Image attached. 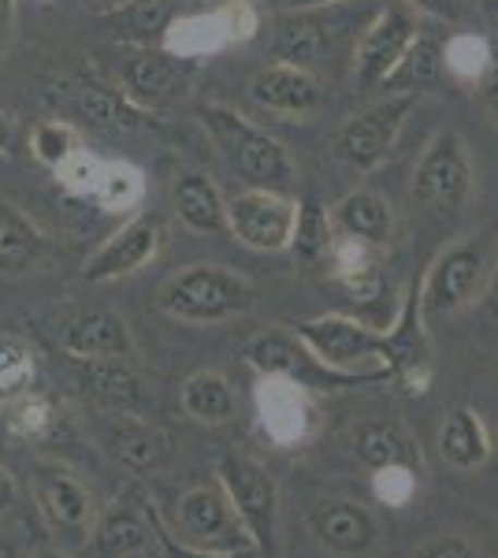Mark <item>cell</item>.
<instances>
[{
    "label": "cell",
    "instance_id": "25",
    "mask_svg": "<svg viewBox=\"0 0 498 558\" xmlns=\"http://www.w3.org/2000/svg\"><path fill=\"white\" fill-rule=\"evenodd\" d=\"M439 454L450 470L476 473L491 458V432H487L484 417L473 407H458L447 413L439 428Z\"/></svg>",
    "mask_w": 498,
    "mask_h": 558
},
{
    "label": "cell",
    "instance_id": "6",
    "mask_svg": "<svg viewBox=\"0 0 498 558\" xmlns=\"http://www.w3.org/2000/svg\"><path fill=\"white\" fill-rule=\"evenodd\" d=\"M297 231V202L283 191L246 186L228 197V235L253 254H287Z\"/></svg>",
    "mask_w": 498,
    "mask_h": 558
},
{
    "label": "cell",
    "instance_id": "14",
    "mask_svg": "<svg viewBox=\"0 0 498 558\" xmlns=\"http://www.w3.org/2000/svg\"><path fill=\"white\" fill-rule=\"evenodd\" d=\"M60 347L75 362H101V357L126 362V357H134L131 328L112 310H86L78 317H71L60 331Z\"/></svg>",
    "mask_w": 498,
    "mask_h": 558
},
{
    "label": "cell",
    "instance_id": "49",
    "mask_svg": "<svg viewBox=\"0 0 498 558\" xmlns=\"http://www.w3.org/2000/svg\"><path fill=\"white\" fill-rule=\"evenodd\" d=\"M94 12H101V15H116V12H123V8H134V4H146V0H86Z\"/></svg>",
    "mask_w": 498,
    "mask_h": 558
},
{
    "label": "cell",
    "instance_id": "23",
    "mask_svg": "<svg viewBox=\"0 0 498 558\" xmlns=\"http://www.w3.org/2000/svg\"><path fill=\"white\" fill-rule=\"evenodd\" d=\"M246 362L257 368V376H291V380L313 387V376L328 384H339L335 376L324 373L313 362V354L294 339V331H265V336L250 339L246 347Z\"/></svg>",
    "mask_w": 498,
    "mask_h": 558
},
{
    "label": "cell",
    "instance_id": "13",
    "mask_svg": "<svg viewBox=\"0 0 498 558\" xmlns=\"http://www.w3.org/2000/svg\"><path fill=\"white\" fill-rule=\"evenodd\" d=\"M190 68L194 64L171 57L160 45H153V49L149 45H138L123 64V94L149 112V108L171 101V97L183 89V83L190 78Z\"/></svg>",
    "mask_w": 498,
    "mask_h": 558
},
{
    "label": "cell",
    "instance_id": "10",
    "mask_svg": "<svg viewBox=\"0 0 498 558\" xmlns=\"http://www.w3.org/2000/svg\"><path fill=\"white\" fill-rule=\"evenodd\" d=\"M413 105L416 94H391L387 101L368 108V112L353 116L347 128L339 131V142H335V153H339L342 165H350L353 172H373L379 160L394 149Z\"/></svg>",
    "mask_w": 498,
    "mask_h": 558
},
{
    "label": "cell",
    "instance_id": "50",
    "mask_svg": "<svg viewBox=\"0 0 498 558\" xmlns=\"http://www.w3.org/2000/svg\"><path fill=\"white\" fill-rule=\"evenodd\" d=\"M479 302H484V313H487V320H491V324H498V272H495V279H491V283H487V291H484V299H479Z\"/></svg>",
    "mask_w": 498,
    "mask_h": 558
},
{
    "label": "cell",
    "instance_id": "20",
    "mask_svg": "<svg viewBox=\"0 0 498 558\" xmlns=\"http://www.w3.org/2000/svg\"><path fill=\"white\" fill-rule=\"evenodd\" d=\"M331 23L324 20L320 4H313L309 12H291L276 20V38H271V52L279 64L294 68H316L324 60V52L331 49Z\"/></svg>",
    "mask_w": 498,
    "mask_h": 558
},
{
    "label": "cell",
    "instance_id": "53",
    "mask_svg": "<svg viewBox=\"0 0 498 558\" xmlns=\"http://www.w3.org/2000/svg\"><path fill=\"white\" fill-rule=\"evenodd\" d=\"M297 4H305V8H313V4H339V0H297Z\"/></svg>",
    "mask_w": 498,
    "mask_h": 558
},
{
    "label": "cell",
    "instance_id": "41",
    "mask_svg": "<svg viewBox=\"0 0 498 558\" xmlns=\"http://www.w3.org/2000/svg\"><path fill=\"white\" fill-rule=\"evenodd\" d=\"M101 168H105V160H97V157H89V153L78 149L57 175L71 194L94 197V186H97V179H101Z\"/></svg>",
    "mask_w": 498,
    "mask_h": 558
},
{
    "label": "cell",
    "instance_id": "15",
    "mask_svg": "<svg viewBox=\"0 0 498 558\" xmlns=\"http://www.w3.org/2000/svg\"><path fill=\"white\" fill-rule=\"evenodd\" d=\"M313 533L331 555L361 558L379 544V521L368 507L350 499L316 502L313 510Z\"/></svg>",
    "mask_w": 498,
    "mask_h": 558
},
{
    "label": "cell",
    "instance_id": "52",
    "mask_svg": "<svg viewBox=\"0 0 498 558\" xmlns=\"http://www.w3.org/2000/svg\"><path fill=\"white\" fill-rule=\"evenodd\" d=\"M31 558H71V555L60 551V547H41V551H34Z\"/></svg>",
    "mask_w": 498,
    "mask_h": 558
},
{
    "label": "cell",
    "instance_id": "4",
    "mask_svg": "<svg viewBox=\"0 0 498 558\" xmlns=\"http://www.w3.org/2000/svg\"><path fill=\"white\" fill-rule=\"evenodd\" d=\"M160 310L183 324L239 320L257 305V287L223 265H190L160 287Z\"/></svg>",
    "mask_w": 498,
    "mask_h": 558
},
{
    "label": "cell",
    "instance_id": "32",
    "mask_svg": "<svg viewBox=\"0 0 498 558\" xmlns=\"http://www.w3.org/2000/svg\"><path fill=\"white\" fill-rule=\"evenodd\" d=\"M442 75V45H436L424 34H416L413 45L405 49L402 64L394 68V75L387 78V89H398V94H421L424 86L439 83Z\"/></svg>",
    "mask_w": 498,
    "mask_h": 558
},
{
    "label": "cell",
    "instance_id": "38",
    "mask_svg": "<svg viewBox=\"0 0 498 558\" xmlns=\"http://www.w3.org/2000/svg\"><path fill=\"white\" fill-rule=\"evenodd\" d=\"M175 4L171 0H146V4H134V8H123V12H116V23L123 26L126 38L149 45V38H165L168 23L175 20Z\"/></svg>",
    "mask_w": 498,
    "mask_h": 558
},
{
    "label": "cell",
    "instance_id": "51",
    "mask_svg": "<svg viewBox=\"0 0 498 558\" xmlns=\"http://www.w3.org/2000/svg\"><path fill=\"white\" fill-rule=\"evenodd\" d=\"M12 138H15V128H12V116L0 112V153L12 149Z\"/></svg>",
    "mask_w": 498,
    "mask_h": 558
},
{
    "label": "cell",
    "instance_id": "43",
    "mask_svg": "<svg viewBox=\"0 0 498 558\" xmlns=\"http://www.w3.org/2000/svg\"><path fill=\"white\" fill-rule=\"evenodd\" d=\"M413 558H479L476 547L458 533H442L436 539H428L424 547H416Z\"/></svg>",
    "mask_w": 498,
    "mask_h": 558
},
{
    "label": "cell",
    "instance_id": "30",
    "mask_svg": "<svg viewBox=\"0 0 498 558\" xmlns=\"http://www.w3.org/2000/svg\"><path fill=\"white\" fill-rule=\"evenodd\" d=\"M353 454L368 470H379V465H410V470L421 473V447L398 425H387V421L361 428L357 439H353Z\"/></svg>",
    "mask_w": 498,
    "mask_h": 558
},
{
    "label": "cell",
    "instance_id": "40",
    "mask_svg": "<svg viewBox=\"0 0 498 558\" xmlns=\"http://www.w3.org/2000/svg\"><path fill=\"white\" fill-rule=\"evenodd\" d=\"M216 15H220L223 31H228V41L231 45H246L257 38L260 31V12L253 0H223L220 8H216Z\"/></svg>",
    "mask_w": 498,
    "mask_h": 558
},
{
    "label": "cell",
    "instance_id": "29",
    "mask_svg": "<svg viewBox=\"0 0 498 558\" xmlns=\"http://www.w3.org/2000/svg\"><path fill=\"white\" fill-rule=\"evenodd\" d=\"M41 254H45V235L38 223L0 202V272L8 276L31 272L41 260Z\"/></svg>",
    "mask_w": 498,
    "mask_h": 558
},
{
    "label": "cell",
    "instance_id": "26",
    "mask_svg": "<svg viewBox=\"0 0 498 558\" xmlns=\"http://www.w3.org/2000/svg\"><path fill=\"white\" fill-rule=\"evenodd\" d=\"M179 407L197 425H228L239 413V399H234L228 376L216 373V368H202V373L186 376L183 387H179Z\"/></svg>",
    "mask_w": 498,
    "mask_h": 558
},
{
    "label": "cell",
    "instance_id": "5",
    "mask_svg": "<svg viewBox=\"0 0 498 558\" xmlns=\"http://www.w3.org/2000/svg\"><path fill=\"white\" fill-rule=\"evenodd\" d=\"M473 165L458 131H436L413 165V202L432 213H458L473 197Z\"/></svg>",
    "mask_w": 498,
    "mask_h": 558
},
{
    "label": "cell",
    "instance_id": "36",
    "mask_svg": "<svg viewBox=\"0 0 498 558\" xmlns=\"http://www.w3.org/2000/svg\"><path fill=\"white\" fill-rule=\"evenodd\" d=\"M8 428L20 439L52 436V428H57V407H52V399H45V395L23 391L20 399L8 402Z\"/></svg>",
    "mask_w": 498,
    "mask_h": 558
},
{
    "label": "cell",
    "instance_id": "42",
    "mask_svg": "<svg viewBox=\"0 0 498 558\" xmlns=\"http://www.w3.org/2000/svg\"><path fill=\"white\" fill-rule=\"evenodd\" d=\"M149 518H153V533H157L160 547H165L168 558H246V555H216V551H202V547H190L186 539H175L168 533L165 521H160V514L153 507H149Z\"/></svg>",
    "mask_w": 498,
    "mask_h": 558
},
{
    "label": "cell",
    "instance_id": "11",
    "mask_svg": "<svg viewBox=\"0 0 498 558\" xmlns=\"http://www.w3.org/2000/svg\"><path fill=\"white\" fill-rule=\"evenodd\" d=\"M413 38H416V23L410 20L405 8H384V12L361 31L357 49H353V78H357L361 94L387 86V78L402 64Z\"/></svg>",
    "mask_w": 498,
    "mask_h": 558
},
{
    "label": "cell",
    "instance_id": "18",
    "mask_svg": "<svg viewBox=\"0 0 498 558\" xmlns=\"http://www.w3.org/2000/svg\"><path fill=\"white\" fill-rule=\"evenodd\" d=\"M34 499L52 529L68 536H89L94 525V499L68 470H41L34 481Z\"/></svg>",
    "mask_w": 498,
    "mask_h": 558
},
{
    "label": "cell",
    "instance_id": "31",
    "mask_svg": "<svg viewBox=\"0 0 498 558\" xmlns=\"http://www.w3.org/2000/svg\"><path fill=\"white\" fill-rule=\"evenodd\" d=\"M146 197V175L126 160H105L101 179L94 186V202L108 213H131Z\"/></svg>",
    "mask_w": 498,
    "mask_h": 558
},
{
    "label": "cell",
    "instance_id": "45",
    "mask_svg": "<svg viewBox=\"0 0 498 558\" xmlns=\"http://www.w3.org/2000/svg\"><path fill=\"white\" fill-rule=\"evenodd\" d=\"M476 86H479V97H484V105L498 116V49L491 52V60H487L484 75L476 78Z\"/></svg>",
    "mask_w": 498,
    "mask_h": 558
},
{
    "label": "cell",
    "instance_id": "24",
    "mask_svg": "<svg viewBox=\"0 0 498 558\" xmlns=\"http://www.w3.org/2000/svg\"><path fill=\"white\" fill-rule=\"evenodd\" d=\"M175 216L197 235H220L228 231V197L205 172H179L171 186Z\"/></svg>",
    "mask_w": 498,
    "mask_h": 558
},
{
    "label": "cell",
    "instance_id": "39",
    "mask_svg": "<svg viewBox=\"0 0 498 558\" xmlns=\"http://www.w3.org/2000/svg\"><path fill=\"white\" fill-rule=\"evenodd\" d=\"M416 481H421V473L410 465H379L373 470V495L379 507L405 510L416 499Z\"/></svg>",
    "mask_w": 498,
    "mask_h": 558
},
{
    "label": "cell",
    "instance_id": "35",
    "mask_svg": "<svg viewBox=\"0 0 498 558\" xmlns=\"http://www.w3.org/2000/svg\"><path fill=\"white\" fill-rule=\"evenodd\" d=\"M34 384V350L15 336H0V407L20 399Z\"/></svg>",
    "mask_w": 498,
    "mask_h": 558
},
{
    "label": "cell",
    "instance_id": "54",
    "mask_svg": "<svg viewBox=\"0 0 498 558\" xmlns=\"http://www.w3.org/2000/svg\"><path fill=\"white\" fill-rule=\"evenodd\" d=\"M0 558H15V555H12V547H8V544H0Z\"/></svg>",
    "mask_w": 498,
    "mask_h": 558
},
{
    "label": "cell",
    "instance_id": "16",
    "mask_svg": "<svg viewBox=\"0 0 498 558\" xmlns=\"http://www.w3.org/2000/svg\"><path fill=\"white\" fill-rule=\"evenodd\" d=\"M57 101L63 105V112H71L83 123H94V128L138 131L146 123V108L134 105L123 89L94 83V78H71V83H63Z\"/></svg>",
    "mask_w": 498,
    "mask_h": 558
},
{
    "label": "cell",
    "instance_id": "37",
    "mask_svg": "<svg viewBox=\"0 0 498 558\" xmlns=\"http://www.w3.org/2000/svg\"><path fill=\"white\" fill-rule=\"evenodd\" d=\"M335 239L331 228V213L320 209L316 202H297V231H294V246L297 257L302 260H316V257H328Z\"/></svg>",
    "mask_w": 498,
    "mask_h": 558
},
{
    "label": "cell",
    "instance_id": "19",
    "mask_svg": "<svg viewBox=\"0 0 498 558\" xmlns=\"http://www.w3.org/2000/svg\"><path fill=\"white\" fill-rule=\"evenodd\" d=\"M157 539L153 533V518L142 514L131 499H116L108 502L101 514L89 525V547L97 558H131Z\"/></svg>",
    "mask_w": 498,
    "mask_h": 558
},
{
    "label": "cell",
    "instance_id": "12",
    "mask_svg": "<svg viewBox=\"0 0 498 558\" xmlns=\"http://www.w3.org/2000/svg\"><path fill=\"white\" fill-rule=\"evenodd\" d=\"M160 246H165V223L153 213H138L97 246V254L86 260L83 279L86 283H112V279L134 276L157 260Z\"/></svg>",
    "mask_w": 498,
    "mask_h": 558
},
{
    "label": "cell",
    "instance_id": "27",
    "mask_svg": "<svg viewBox=\"0 0 498 558\" xmlns=\"http://www.w3.org/2000/svg\"><path fill=\"white\" fill-rule=\"evenodd\" d=\"M228 31H223L220 15L216 12H197V15H175L168 23L165 38H160V49L171 52V57L186 60V64H197L205 57H216L220 49H228Z\"/></svg>",
    "mask_w": 498,
    "mask_h": 558
},
{
    "label": "cell",
    "instance_id": "8",
    "mask_svg": "<svg viewBox=\"0 0 498 558\" xmlns=\"http://www.w3.org/2000/svg\"><path fill=\"white\" fill-rule=\"evenodd\" d=\"M216 476H220V488L228 492L234 514H239L242 529L250 533L253 547L271 551L279 525V488L271 481V473L246 454H223Z\"/></svg>",
    "mask_w": 498,
    "mask_h": 558
},
{
    "label": "cell",
    "instance_id": "3",
    "mask_svg": "<svg viewBox=\"0 0 498 558\" xmlns=\"http://www.w3.org/2000/svg\"><path fill=\"white\" fill-rule=\"evenodd\" d=\"M202 123L212 134L216 149L234 168V175L257 191H291L294 186V160L279 138L253 128L246 116H239L228 105H205Z\"/></svg>",
    "mask_w": 498,
    "mask_h": 558
},
{
    "label": "cell",
    "instance_id": "46",
    "mask_svg": "<svg viewBox=\"0 0 498 558\" xmlns=\"http://www.w3.org/2000/svg\"><path fill=\"white\" fill-rule=\"evenodd\" d=\"M410 4L428 15H436V20H450V23L461 15V0H410Z\"/></svg>",
    "mask_w": 498,
    "mask_h": 558
},
{
    "label": "cell",
    "instance_id": "21",
    "mask_svg": "<svg viewBox=\"0 0 498 558\" xmlns=\"http://www.w3.org/2000/svg\"><path fill=\"white\" fill-rule=\"evenodd\" d=\"M105 447L123 470L131 473H153L168 462L171 454V436L165 428H157L153 421L138 417H120L112 421L105 432Z\"/></svg>",
    "mask_w": 498,
    "mask_h": 558
},
{
    "label": "cell",
    "instance_id": "9",
    "mask_svg": "<svg viewBox=\"0 0 498 558\" xmlns=\"http://www.w3.org/2000/svg\"><path fill=\"white\" fill-rule=\"evenodd\" d=\"M253 402H257V421L260 432L271 447H302L313 439L316 432V402L309 399V387L291 380V376H260L257 391H253Z\"/></svg>",
    "mask_w": 498,
    "mask_h": 558
},
{
    "label": "cell",
    "instance_id": "33",
    "mask_svg": "<svg viewBox=\"0 0 498 558\" xmlns=\"http://www.w3.org/2000/svg\"><path fill=\"white\" fill-rule=\"evenodd\" d=\"M491 41L484 38V34H469L461 31L454 38H447L442 45V71H450L454 78L461 83H476L479 75H484L487 60H491Z\"/></svg>",
    "mask_w": 498,
    "mask_h": 558
},
{
    "label": "cell",
    "instance_id": "47",
    "mask_svg": "<svg viewBox=\"0 0 498 558\" xmlns=\"http://www.w3.org/2000/svg\"><path fill=\"white\" fill-rule=\"evenodd\" d=\"M12 507H15V476L0 465V514H8Z\"/></svg>",
    "mask_w": 498,
    "mask_h": 558
},
{
    "label": "cell",
    "instance_id": "17",
    "mask_svg": "<svg viewBox=\"0 0 498 558\" xmlns=\"http://www.w3.org/2000/svg\"><path fill=\"white\" fill-rule=\"evenodd\" d=\"M250 97L265 112L279 116H309L320 105V83L309 68L268 64L250 78Z\"/></svg>",
    "mask_w": 498,
    "mask_h": 558
},
{
    "label": "cell",
    "instance_id": "7",
    "mask_svg": "<svg viewBox=\"0 0 498 558\" xmlns=\"http://www.w3.org/2000/svg\"><path fill=\"white\" fill-rule=\"evenodd\" d=\"M175 521L190 547H202V551H216V555L257 551L220 484H194V488H186L179 495Z\"/></svg>",
    "mask_w": 498,
    "mask_h": 558
},
{
    "label": "cell",
    "instance_id": "22",
    "mask_svg": "<svg viewBox=\"0 0 498 558\" xmlns=\"http://www.w3.org/2000/svg\"><path fill=\"white\" fill-rule=\"evenodd\" d=\"M331 228L339 231V235L361 239V242H368V246L384 250L394 235V209L384 194L373 191V186H357V191H350L331 209Z\"/></svg>",
    "mask_w": 498,
    "mask_h": 558
},
{
    "label": "cell",
    "instance_id": "1",
    "mask_svg": "<svg viewBox=\"0 0 498 558\" xmlns=\"http://www.w3.org/2000/svg\"><path fill=\"white\" fill-rule=\"evenodd\" d=\"M294 339L313 354V362L339 384H368L394 376V347L387 331L368 328L347 313H320L291 324Z\"/></svg>",
    "mask_w": 498,
    "mask_h": 558
},
{
    "label": "cell",
    "instance_id": "44",
    "mask_svg": "<svg viewBox=\"0 0 498 558\" xmlns=\"http://www.w3.org/2000/svg\"><path fill=\"white\" fill-rule=\"evenodd\" d=\"M391 380L402 387L410 399H421V395L432 391V380H436V368H432V362L424 357V362H413L405 368H398V373L391 376Z\"/></svg>",
    "mask_w": 498,
    "mask_h": 558
},
{
    "label": "cell",
    "instance_id": "34",
    "mask_svg": "<svg viewBox=\"0 0 498 558\" xmlns=\"http://www.w3.org/2000/svg\"><path fill=\"white\" fill-rule=\"evenodd\" d=\"M78 149H83V146H78V131L71 128L68 120H41L38 128L31 131L34 160L45 165V168H52V172H60V168L68 165Z\"/></svg>",
    "mask_w": 498,
    "mask_h": 558
},
{
    "label": "cell",
    "instance_id": "48",
    "mask_svg": "<svg viewBox=\"0 0 498 558\" xmlns=\"http://www.w3.org/2000/svg\"><path fill=\"white\" fill-rule=\"evenodd\" d=\"M12 23H15V0H0V52H4V45H8Z\"/></svg>",
    "mask_w": 498,
    "mask_h": 558
},
{
    "label": "cell",
    "instance_id": "2",
    "mask_svg": "<svg viewBox=\"0 0 498 558\" xmlns=\"http://www.w3.org/2000/svg\"><path fill=\"white\" fill-rule=\"evenodd\" d=\"M495 272H498L495 231H473V235H461L450 246H442L439 257L432 260L428 276H424L421 291H416L424 328H439V324L454 320L458 313H465L469 305H476V299H484Z\"/></svg>",
    "mask_w": 498,
    "mask_h": 558
},
{
    "label": "cell",
    "instance_id": "28",
    "mask_svg": "<svg viewBox=\"0 0 498 558\" xmlns=\"http://www.w3.org/2000/svg\"><path fill=\"white\" fill-rule=\"evenodd\" d=\"M78 387L86 399L101 402L108 410H131L142 399V384L126 362L101 357V362H78Z\"/></svg>",
    "mask_w": 498,
    "mask_h": 558
}]
</instances>
